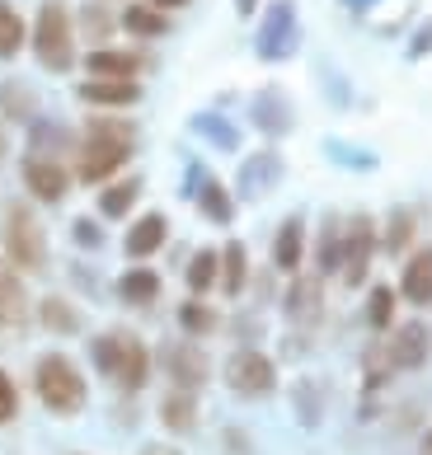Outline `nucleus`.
I'll list each match as a JSON object with an SVG mask.
<instances>
[{
    "instance_id": "1",
    "label": "nucleus",
    "mask_w": 432,
    "mask_h": 455,
    "mask_svg": "<svg viewBox=\"0 0 432 455\" xmlns=\"http://www.w3.org/2000/svg\"><path fill=\"white\" fill-rule=\"evenodd\" d=\"M132 156V132L127 127H113V123H94L90 137L80 141V156H76V174L85 183H104L113 170H123Z\"/></svg>"
},
{
    "instance_id": "2",
    "label": "nucleus",
    "mask_w": 432,
    "mask_h": 455,
    "mask_svg": "<svg viewBox=\"0 0 432 455\" xmlns=\"http://www.w3.org/2000/svg\"><path fill=\"white\" fill-rule=\"evenodd\" d=\"M94 362H99V371H104L113 385H123V390H141L146 371H151L146 347L132 339V333H104V339L94 343Z\"/></svg>"
},
{
    "instance_id": "3",
    "label": "nucleus",
    "mask_w": 432,
    "mask_h": 455,
    "mask_svg": "<svg viewBox=\"0 0 432 455\" xmlns=\"http://www.w3.org/2000/svg\"><path fill=\"white\" fill-rule=\"evenodd\" d=\"M33 52L47 71H71L76 61V33L71 20H66L61 5H43L38 10V24H33Z\"/></svg>"
},
{
    "instance_id": "4",
    "label": "nucleus",
    "mask_w": 432,
    "mask_h": 455,
    "mask_svg": "<svg viewBox=\"0 0 432 455\" xmlns=\"http://www.w3.org/2000/svg\"><path fill=\"white\" fill-rule=\"evenodd\" d=\"M33 380H38V399L52 413H76L85 403V380H80V371L66 357H43Z\"/></svg>"
},
{
    "instance_id": "5",
    "label": "nucleus",
    "mask_w": 432,
    "mask_h": 455,
    "mask_svg": "<svg viewBox=\"0 0 432 455\" xmlns=\"http://www.w3.org/2000/svg\"><path fill=\"white\" fill-rule=\"evenodd\" d=\"M5 254L20 263V267H43V263H47L43 226L33 221L28 207H14V212H10V221H5Z\"/></svg>"
},
{
    "instance_id": "6",
    "label": "nucleus",
    "mask_w": 432,
    "mask_h": 455,
    "mask_svg": "<svg viewBox=\"0 0 432 455\" xmlns=\"http://www.w3.org/2000/svg\"><path fill=\"white\" fill-rule=\"evenodd\" d=\"M226 380H230V390H240V395H268L273 390V362L263 357V352H236L226 366Z\"/></svg>"
},
{
    "instance_id": "7",
    "label": "nucleus",
    "mask_w": 432,
    "mask_h": 455,
    "mask_svg": "<svg viewBox=\"0 0 432 455\" xmlns=\"http://www.w3.org/2000/svg\"><path fill=\"white\" fill-rule=\"evenodd\" d=\"M372 244H376V235H372V221L367 216H357L353 230H348V240H343V277L348 286H357L362 277H367V263H372Z\"/></svg>"
},
{
    "instance_id": "8",
    "label": "nucleus",
    "mask_w": 432,
    "mask_h": 455,
    "mask_svg": "<svg viewBox=\"0 0 432 455\" xmlns=\"http://www.w3.org/2000/svg\"><path fill=\"white\" fill-rule=\"evenodd\" d=\"M24 183H28V193L33 197H43V202H61L66 197V170L57 160H47V156H28V164H24Z\"/></svg>"
},
{
    "instance_id": "9",
    "label": "nucleus",
    "mask_w": 432,
    "mask_h": 455,
    "mask_svg": "<svg viewBox=\"0 0 432 455\" xmlns=\"http://www.w3.org/2000/svg\"><path fill=\"white\" fill-rule=\"evenodd\" d=\"M386 357H390V366H400V371L423 366L428 362V329L423 324H404L400 333H390Z\"/></svg>"
},
{
    "instance_id": "10",
    "label": "nucleus",
    "mask_w": 432,
    "mask_h": 455,
    "mask_svg": "<svg viewBox=\"0 0 432 455\" xmlns=\"http://www.w3.org/2000/svg\"><path fill=\"white\" fill-rule=\"evenodd\" d=\"M80 99L85 104H108V108H123V104H137L141 99V85L137 80H113V76H94L80 85Z\"/></svg>"
},
{
    "instance_id": "11",
    "label": "nucleus",
    "mask_w": 432,
    "mask_h": 455,
    "mask_svg": "<svg viewBox=\"0 0 432 455\" xmlns=\"http://www.w3.org/2000/svg\"><path fill=\"white\" fill-rule=\"evenodd\" d=\"M164 235H170V226H164V216H160V212L141 216V221L127 230V254H132V259H151L156 249L164 244Z\"/></svg>"
},
{
    "instance_id": "12",
    "label": "nucleus",
    "mask_w": 432,
    "mask_h": 455,
    "mask_svg": "<svg viewBox=\"0 0 432 455\" xmlns=\"http://www.w3.org/2000/svg\"><path fill=\"white\" fill-rule=\"evenodd\" d=\"M400 291H404V300H413V306H428L432 300V249H419V254L409 259Z\"/></svg>"
},
{
    "instance_id": "13",
    "label": "nucleus",
    "mask_w": 432,
    "mask_h": 455,
    "mask_svg": "<svg viewBox=\"0 0 432 455\" xmlns=\"http://www.w3.org/2000/svg\"><path fill=\"white\" fill-rule=\"evenodd\" d=\"M24 319H28L24 286H20V277H14L10 267H0V324H5V329H20Z\"/></svg>"
},
{
    "instance_id": "14",
    "label": "nucleus",
    "mask_w": 432,
    "mask_h": 455,
    "mask_svg": "<svg viewBox=\"0 0 432 455\" xmlns=\"http://www.w3.org/2000/svg\"><path fill=\"white\" fill-rule=\"evenodd\" d=\"M301 249H306V226L292 216V221L277 230V244H273V259H277L282 273H296V267H301Z\"/></svg>"
},
{
    "instance_id": "15",
    "label": "nucleus",
    "mask_w": 432,
    "mask_h": 455,
    "mask_svg": "<svg viewBox=\"0 0 432 455\" xmlns=\"http://www.w3.org/2000/svg\"><path fill=\"white\" fill-rule=\"evenodd\" d=\"M118 296L127 300V306H151V300L160 296V277L146 273V267H132V273H123V282H118Z\"/></svg>"
},
{
    "instance_id": "16",
    "label": "nucleus",
    "mask_w": 432,
    "mask_h": 455,
    "mask_svg": "<svg viewBox=\"0 0 432 455\" xmlns=\"http://www.w3.org/2000/svg\"><path fill=\"white\" fill-rule=\"evenodd\" d=\"M90 71L94 76H113V80H132V71H141V57L104 47V52H90Z\"/></svg>"
},
{
    "instance_id": "17",
    "label": "nucleus",
    "mask_w": 432,
    "mask_h": 455,
    "mask_svg": "<svg viewBox=\"0 0 432 455\" xmlns=\"http://www.w3.org/2000/svg\"><path fill=\"white\" fill-rule=\"evenodd\" d=\"M170 376H174L179 385H203V376H207L203 352H193V347H174V352H170Z\"/></svg>"
},
{
    "instance_id": "18",
    "label": "nucleus",
    "mask_w": 432,
    "mask_h": 455,
    "mask_svg": "<svg viewBox=\"0 0 432 455\" xmlns=\"http://www.w3.org/2000/svg\"><path fill=\"white\" fill-rule=\"evenodd\" d=\"M123 24H127L132 33H141V38H160V33H170V24H164V14H160L156 5H127Z\"/></svg>"
},
{
    "instance_id": "19",
    "label": "nucleus",
    "mask_w": 432,
    "mask_h": 455,
    "mask_svg": "<svg viewBox=\"0 0 432 455\" xmlns=\"http://www.w3.org/2000/svg\"><path fill=\"white\" fill-rule=\"evenodd\" d=\"M20 47H24V20H20L14 5L0 0V57H14Z\"/></svg>"
},
{
    "instance_id": "20",
    "label": "nucleus",
    "mask_w": 432,
    "mask_h": 455,
    "mask_svg": "<svg viewBox=\"0 0 432 455\" xmlns=\"http://www.w3.org/2000/svg\"><path fill=\"white\" fill-rule=\"evenodd\" d=\"M287 310H292V319H315L320 315V282H296L292 286V296H287Z\"/></svg>"
},
{
    "instance_id": "21",
    "label": "nucleus",
    "mask_w": 432,
    "mask_h": 455,
    "mask_svg": "<svg viewBox=\"0 0 432 455\" xmlns=\"http://www.w3.org/2000/svg\"><path fill=\"white\" fill-rule=\"evenodd\" d=\"M137 193H141V183H137V179L113 183V188H104V197H99V212H104V216H123L132 202H137Z\"/></svg>"
},
{
    "instance_id": "22",
    "label": "nucleus",
    "mask_w": 432,
    "mask_h": 455,
    "mask_svg": "<svg viewBox=\"0 0 432 455\" xmlns=\"http://www.w3.org/2000/svg\"><path fill=\"white\" fill-rule=\"evenodd\" d=\"M160 418H164V423H170L174 432H184V427H193V399L188 395H170V399H164V409H160Z\"/></svg>"
},
{
    "instance_id": "23",
    "label": "nucleus",
    "mask_w": 432,
    "mask_h": 455,
    "mask_svg": "<svg viewBox=\"0 0 432 455\" xmlns=\"http://www.w3.org/2000/svg\"><path fill=\"white\" fill-rule=\"evenodd\" d=\"M179 324H184L188 333H212L216 329V315L207 306H197V300H188V306L179 310Z\"/></svg>"
},
{
    "instance_id": "24",
    "label": "nucleus",
    "mask_w": 432,
    "mask_h": 455,
    "mask_svg": "<svg viewBox=\"0 0 432 455\" xmlns=\"http://www.w3.org/2000/svg\"><path fill=\"white\" fill-rule=\"evenodd\" d=\"M221 263H226V277H221V282H226V291L236 296L240 282H244V244H230L226 254H221Z\"/></svg>"
},
{
    "instance_id": "25",
    "label": "nucleus",
    "mask_w": 432,
    "mask_h": 455,
    "mask_svg": "<svg viewBox=\"0 0 432 455\" xmlns=\"http://www.w3.org/2000/svg\"><path fill=\"white\" fill-rule=\"evenodd\" d=\"M367 315H372L376 329H390V319H395V296H390V286H376V291H372Z\"/></svg>"
},
{
    "instance_id": "26",
    "label": "nucleus",
    "mask_w": 432,
    "mask_h": 455,
    "mask_svg": "<svg viewBox=\"0 0 432 455\" xmlns=\"http://www.w3.org/2000/svg\"><path fill=\"white\" fill-rule=\"evenodd\" d=\"M212 277H216V254H207V249H203V254L193 259V267H188V286L203 296L207 286H212Z\"/></svg>"
},
{
    "instance_id": "27",
    "label": "nucleus",
    "mask_w": 432,
    "mask_h": 455,
    "mask_svg": "<svg viewBox=\"0 0 432 455\" xmlns=\"http://www.w3.org/2000/svg\"><path fill=\"white\" fill-rule=\"evenodd\" d=\"M14 409H20V395H14L10 376H0V423H10V418H14Z\"/></svg>"
},
{
    "instance_id": "28",
    "label": "nucleus",
    "mask_w": 432,
    "mask_h": 455,
    "mask_svg": "<svg viewBox=\"0 0 432 455\" xmlns=\"http://www.w3.org/2000/svg\"><path fill=\"white\" fill-rule=\"evenodd\" d=\"M203 202H207V212L216 216V221H226V216H230V202L221 197V188H216V183H207V188H203Z\"/></svg>"
},
{
    "instance_id": "29",
    "label": "nucleus",
    "mask_w": 432,
    "mask_h": 455,
    "mask_svg": "<svg viewBox=\"0 0 432 455\" xmlns=\"http://www.w3.org/2000/svg\"><path fill=\"white\" fill-rule=\"evenodd\" d=\"M409 230H413V221H409V212H400V216H395V230H390V249H400L404 240H409Z\"/></svg>"
},
{
    "instance_id": "30",
    "label": "nucleus",
    "mask_w": 432,
    "mask_h": 455,
    "mask_svg": "<svg viewBox=\"0 0 432 455\" xmlns=\"http://www.w3.org/2000/svg\"><path fill=\"white\" fill-rule=\"evenodd\" d=\"M43 315H47V324H61V329H71V315H66V310L57 306V300H47V310H43Z\"/></svg>"
},
{
    "instance_id": "31",
    "label": "nucleus",
    "mask_w": 432,
    "mask_h": 455,
    "mask_svg": "<svg viewBox=\"0 0 432 455\" xmlns=\"http://www.w3.org/2000/svg\"><path fill=\"white\" fill-rule=\"evenodd\" d=\"M156 10H179V5H188V0H151Z\"/></svg>"
},
{
    "instance_id": "32",
    "label": "nucleus",
    "mask_w": 432,
    "mask_h": 455,
    "mask_svg": "<svg viewBox=\"0 0 432 455\" xmlns=\"http://www.w3.org/2000/svg\"><path fill=\"white\" fill-rule=\"evenodd\" d=\"M141 455H179V451H170V446H151V451H141Z\"/></svg>"
},
{
    "instance_id": "33",
    "label": "nucleus",
    "mask_w": 432,
    "mask_h": 455,
    "mask_svg": "<svg viewBox=\"0 0 432 455\" xmlns=\"http://www.w3.org/2000/svg\"><path fill=\"white\" fill-rule=\"evenodd\" d=\"M236 5H240V14H249V10H254V5H259V0H236Z\"/></svg>"
},
{
    "instance_id": "34",
    "label": "nucleus",
    "mask_w": 432,
    "mask_h": 455,
    "mask_svg": "<svg viewBox=\"0 0 432 455\" xmlns=\"http://www.w3.org/2000/svg\"><path fill=\"white\" fill-rule=\"evenodd\" d=\"M423 455H432V432L423 436Z\"/></svg>"
},
{
    "instance_id": "35",
    "label": "nucleus",
    "mask_w": 432,
    "mask_h": 455,
    "mask_svg": "<svg viewBox=\"0 0 432 455\" xmlns=\"http://www.w3.org/2000/svg\"><path fill=\"white\" fill-rule=\"evenodd\" d=\"M0 160H5V132H0Z\"/></svg>"
}]
</instances>
